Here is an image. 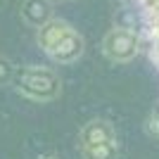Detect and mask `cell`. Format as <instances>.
I'll return each instance as SVG.
<instances>
[{
    "instance_id": "1",
    "label": "cell",
    "mask_w": 159,
    "mask_h": 159,
    "mask_svg": "<svg viewBox=\"0 0 159 159\" xmlns=\"http://www.w3.org/2000/svg\"><path fill=\"white\" fill-rule=\"evenodd\" d=\"M36 43L57 64H74L83 55V36L62 19H50L43 24L36 33Z\"/></svg>"
},
{
    "instance_id": "2",
    "label": "cell",
    "mask_w": 159,
    "mask_h": 159,
    "mask_svg": "<svg viewBox=\"0 0 159 159\" xmlns=\"http://www.w3.org/2000/svg\"><path fill=\"white\" fill-rule=\"evenodd\" d=\"M14 88H17L19 95L33 100V102H50V100H55L60 95L62 81L48 66L26 64V66H21V69H17Z\"/></svg>"
},
{
    "instance_id": "3",
    "label": "cell",
    "mask_w": 159,
    "mask_h": 159,
    "mask_svg": "<svg viewBox=\"0 0 159 159\" xmlns=\"http://www.w3.org/2000/svg\"><path fill=\"white\" fill-rule=\"evenodd\" d=\"M128 2L138 14L150 60L159 71V0H128Z\"/></svg>"
},
{
    "instance_id": "4",
    "label": "cell",
    "mask_w": 159,
    "mask_h": 159,
    "mask_svg": "<svg viewBox=\"0 0 159 159\" xmlns=\"http://www.w3.org/2000/svg\"><path fill=\"white\" fill-rule=\"evenodd\" d=\"M102 50L112 62H131L140 50V36L133 29L116 26L105 36Z\"/></svg>"
},
{
    "instance_id": "5",
    "label": "cell",
    "mask_w": 159,
    "mask_h": 159,
    "mask_svg": "<svg viewBox=\"0 0 159 159\" xmlns=\"http://www.w3.org/2000/svg\"><path fill=\"white\" fill-rule=\"evenodd\" d=\"M79 143H81V150L105 147V145L116 143V133H114V128H112V124H109V121H105V119H93V121H88L86 126L81 128Z\"/></svg>"
},
{
    "instance_id": "6",
    "label": "cell",
    "mask_w": 159,
    "mask_h": 159,
    "mask_svg": "<svg viewBox=\"0 0 159 159\" xmlns=\"http://www.w3.org/2000/svg\"><path fill=\"white\" fill-rule=\"evenodd\" d=\"M19 14L24 19V24H29L33 29H40L43 24H48L52 19V2L50 0H24Z\"/></svg>"
},
{
    "instance_id": "7",
    "label": "cell",
    "mask_w": 159,
    "mask_h": 159,
    "mask_svg": "<svg viewBox=\"0 0 159 159\" xmlns=\"http://www.w3.org/2000/svg\"><path fill=\"white\" fill-rule=\"evenodd\" d=\"M86 159H116L119 157V145L112 143V145L105 147H93V150H81Z\"/></svg>"
},
{
    "instance_id": "8",
    "label": "cell",
    "mask_w": 159,
    "mask_h": 159,
    "mask_svg": "<svg viewBox=\"0 0 159 159\" xmlns=\"http://www.w3.org/2000/svg\"><path fill=\"white\" fill-rule=\"evenodd\" d=\"M14 76H17V66L7 60V57L0 55V88L14 83Z\"/></svg>"
},
{
    "instance_id": "9",
    "label": "cell",
    "mask_w": 159,
    "mask_h": 159,
    "mask_svg": "<svg viewBox=\"0 0 159 159\" xmlns=\"http://www.w3.org/2000/svg\"><path fill=\"white\" fill-rule=\"evenodd\" d=\"M150 131H152V135L159 138V112L152 114V119H150Z\"/></svg>"
},
{
    "instance_id": "10",
    "label": "cell",
    "mask_w": 159,
    "mask_h": 159,
    "mask_svg": "<svg viewBox=\"0 0 159 159\" xmlns=\"http://www.w3.org/2000/svg\"><path fill=\"white\" fill-rule=\"evenodd\" d=\"M43 159H57V157H43Z\"/></svg>"
},
{
    "instance_id": "11",
    "label": "cell",
    "mask_w": 159,
    "mask_h": 159,
    "mask_svg": "<svg viewBox=\"0 0 159 159\" xmlns=\"http://www.w3.org/2000/svg\"><path fill=\"white\" fill-rule=\"evenodd\" d=\"M2 5H5V0H0V7H2Z\"/></svg>"
},
{
    "instance_id": "12",
    "label": "cell",
    "mask_w": 159,
    "mask_h": 159,
    "mask_svg": "<svg viewBox=\"0 0 159 159\" xmlns=\"http://www.w3.org/2000/svg\"><path fill=\"white\" fill-rule=\"evenodd\" d=\"M50 2H60V0H50Z\"/></svg>"
}]
</instances>
